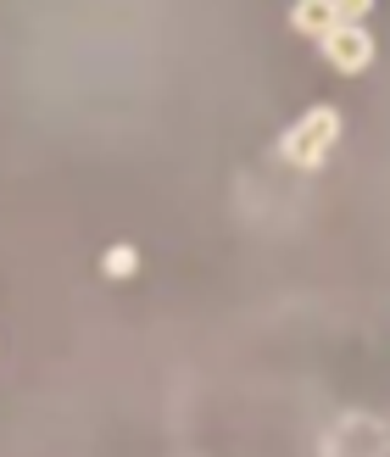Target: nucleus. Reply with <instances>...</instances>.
Wrapping results in <instances>:
<instances>
[{
	"mask_svg": "<svg viewBox=\"0 0 390 457\" xmlns=\"http://www.w3.org/2000/svg\"><path fill=\"white\" fill-rule=\"evenodd\" d=\"M335 140H340V112L335 106H312V112H302V118L279 134V156L290 168H302V173H318L329 162Z\"/></svg>",
	"mask_w": 390,
	"mask_h": 457,
	"instance_id": "1",
	"label": "nucleus"
},
{
	"mask_svg": "<svg viewBox=\"0 0 390 457\" xmlns=\"http://www.w3.org/2000/svg\"><path fill=\"white\" fill-rule=\"evenodd\" d=\"M385 452H390L385 419L374 413H340L318 441V457H385Z\"/></svg>",
	"mask_w": 390,
	"mask_h": 457,
	"instance_id": "2",
	"label": "nucleus"
},
{
	"mask_svg": "<svg viewBox=\"0 0 390 457\" xmlns=\"http://www.w3.org/2000/svg\"><path fill=\"white\" fill-rule=\"evenodd\" d=\"M318 45H324V62L335 67V73H346V79H357L362 67L374 62V34L357 29V22H335Z\"/></svg>",
	"mask_w": 390,
	"mask_h": 457,
	"instance_id": "3",
	"label": "nucleus"
},
{
	"mask_svg": "<svg viewBox=\"0 0 390 457\" xmlns=\"http://www.w3.org/2000/svg\"><path fill=\"white\" fill-rule=\"evenodd\" d=\"M290 22H295V34H312V39H324L335 22H340V12L329 6V0H302V6H290Z\"/></svg>",
	"mask_w": 390,
	"mask_h": 457,
	"instance_id": "4",
	"label": "nucleus"
},
{
	"mask_svg": "<svg viewBox=\"0 0 390 457\" xmlns=\"http://www.w3.org/2000/svg\"><path fill=\"white\" fill-rule=\"evenodd\" d=\"M140 273V245L134 240H118L101 251V279H134Z\"/></svg>",
	"mask_w": 390,
	"mask_h": 457,
	"instance_id": "5",
	"label": "nucleus"
}]
</instances>
